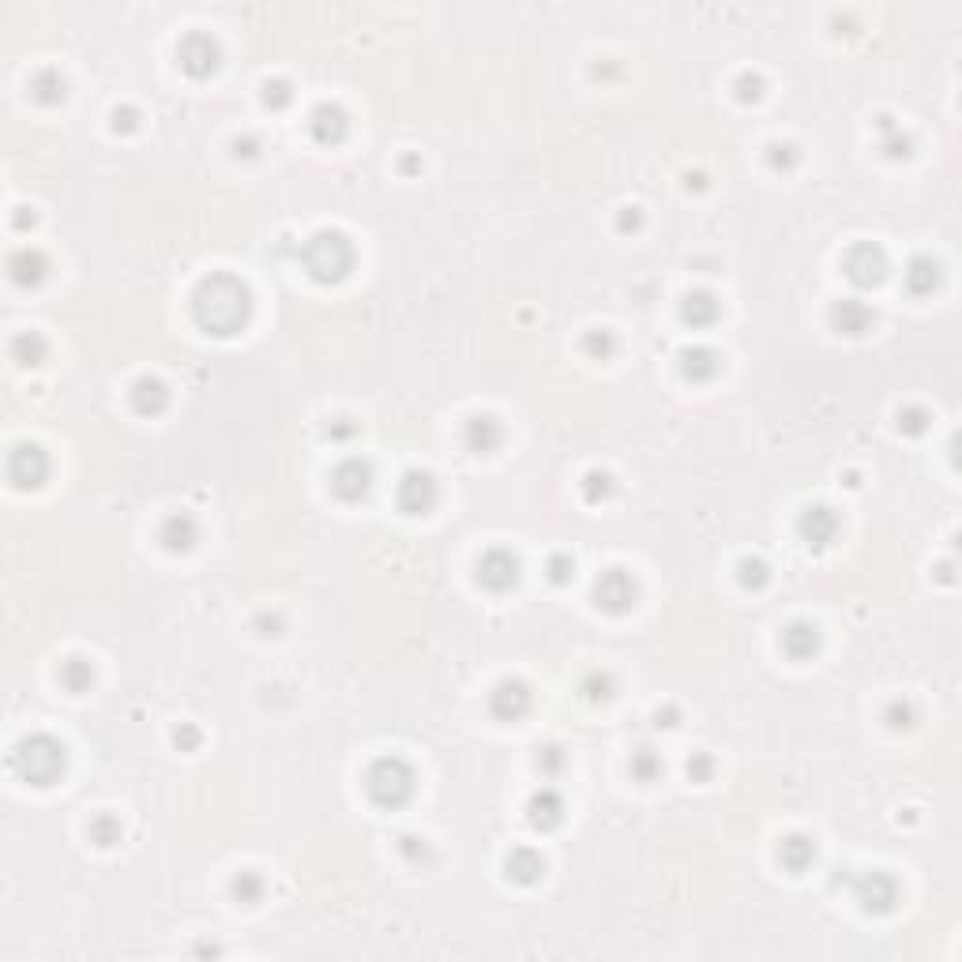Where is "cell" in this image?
<instances>
[{
  "label": "cell",
  "instance_id": "f1b7e54d",
  "mask_svg": "<svg viewBox=\"0 0 962 962\" xmlns=\"http://www.w3.org/2000/svg\"><path fill=\"white\" fill-rule=\"evenodd\" d=\"M57 681H61L64 692L83 696V692H91V684H94V666L87 662V658L72 654V658H68V662H61V669H57Z\"/></svg>",
  "mask_w": 962,
  "mask_h": 962
},
{
  "label": "cell",
  "instance_id": "d4e9b609",
  "mask_svg": "<svg viewBox=\"0 0 962 962\" xmlns=\"http://www.w3.org/2000/svg\"><path fill=\"white\" fill-rule=\"evenodd\" d=\"M158 542L166 545L170 553H188V549H196V542H200V527H196V519L188 512H177L162 523Z\"/></svg>",
  "mask_w": 962,
  "mask_h": 962
},
{
  "label": "cell",
  "instance_id": "e575fe53",
  "mask_svg": "<svg viewBox=\"0 0 962 962\" xmlns=\"http://www.w3.org/2000/svg\"><path fill=\"white\" fill-rule=\"evenodd\" d=\"M579 696L587 703H609L613 699V677L602 673V669H590L587 677L579 681Z\"/></svg>",
  "mask_w": 962,
  "mask_h": 962
},
{
  "label": "cell",
  "instance_id": "7c38bea8",
  "mask_svg": "<svg viewBox=\"0 0 962 962\" xmlns=\"http://www.w3.org/2000/svg\"><path fill=\"white\" fill-rule=\"evenodd\" d=\"M331 493L342 500V504H357L373 493V466L365 459H342L335 470H331Z\"/></svg>",
  "mask_w": 962,
  "mask_h": 962
},
{
  "label": "cell",
  "instance_id": "f6af8a7d",
  "mask_svg": "<svg viewBox=\"0 0 962 962\" xmlns=\"http://www.w3.org/2000/svg\"><path fill=\"white\" fill-rule=\"evenodd\" d=\"M136 128H140V113L136 109H113V132H136Z\"/></svg>",
  "mask_w": 962,
  "mask_h": 962
},
{
  "label": "cell",
  "instance_id": "30bf717a",
  "mask_svg": "<svg viewBox=\"0 0 962 962\" xmlns=\"http://www.w3.org/2000/svg\"><path fill=\"white\" fill-rule=\"evenodd\" d=\"M478 583L489 594H508V590L519 583V557L504 545H493L485 549L478 560Z\"/></svg>",
  "mask_w": 962,
  "mask_h": 962
},
{
  "label": "cell",
  "instance_id": "4dcf8cb0",
  "mask_svg": "<svg viewBox=\"0 0 962 962\" xmlns=\"http://www.w3.org/2000/svg\"><path fill=\"white\" fill-rule=\"evenodd\" d=\"M264 891H267L264 876H260V872H252V869L237 872V876H233V884H230L233 902H241V906H256V902L264 899Z\"/></svg>",
  "mask_w": 962,
  "mask_h": 962
},
{
  "label": "cell",
  "instance_id": "cb8c5ba5",
  "mask_svg": "<svg viewBox=\"0 0 962 962\" xmlns=\"http://www.w3.org/2000/svg\"><path fill=\"white\" fill-rule=\"evenodd\" d=\"M718 369H722V357H718V350H711V346H688V350H681L684 380H692V384H711L714 376H718Z\"/></svg>",
  "mask_w": 962,
  "mask_h": 962
},
{
  "label": "cell",
  "instance_id": "ffe728a7",
  "mask_svg": "<svg viewBox=\"0 0 962 962\" xmlns=\"http://www.w3.org/2000/svg\"><path fill=\"white\" fill-rule=\"evenodd\" d=\"M782 654L786 658H793V662H808L812 654L820 651V628L812 621H793V624H786V632H782Z\"/></svg>",
  "mask_w": 962,
  "mask_h": 962
},
{
  "label": "cell",
  "instance_id": "484cf974",
  "mask_svg": "<svg viewBox=\"0 0 962 962\" xmlns=\"http://www.w3.org/2000/svg\"><path fill=\"white\" fill-rule=\"evenodd\" d=\"M718 316H722V305H718V297L711 290H692L681 301V320L688 327H711L718 324Z\"/></svg>",
  "mask_w": 962,
  "mask_h": 962
},
{
  "label": "cell",
  "instance_id": "ba28073f",
  "mask_svg": "<svg viewBox=\"0 0 962 962\" xmlns=\"http://www.w3.org/2000/svg\"><path fill=\"white\" fill-rule=\"evenodd\" d=\"M177 61H181V68H185L192 79H207L218 72V64H222V46H218L215 34L207 31H192L181 38V46H177Z\"/></svg>",
  "mask_w": 962,
  "mask_h": 962
},
{
  "label": "cell",
  "instance_id": "9c48e42d",
  "mask_svg": "<svg viewBox=\"0 0 962 962\" xmlns=\"http://www.w3.org/2000/svg\"><path fill=\"white\" fill-rule=\"evenodd\" d=\"M854 899L865 914H891L899 906V880L884 869L861 872L854 880Z\"/></svg>",
  "mask_w": 962,
  "mask_h": 962
},
{
  "label": "cell",
  "instance_id": "52a82bcc",
  "mask_svg": "<svg viewBox=\"0 0 962 962\" xmlns=\"http://www.w3.org/2000/svg\"><path fill=\"white\" fill-rule=\"evenodd\" d=\"M49 451L42 444H16L8 451V481L16 489H42L49 478Z\"/></svg>",
  "mask_w": 962,
  "mask_h": 962
},
{
  "label": "cell",
  "instance_id": "f35d334b",
  "mask_svg": "<svg viewBox=\"0 0 962 962\" xmlns=\"http://www.w3.org/2000/svg\"><path fill=\"white\" fill-rule=\"evenodd\" d=\"M899 429L906 436H921L929 429V414L921 406H906V410H899Z\"/></svg>",
  "mask_w": 962,
  "mask_h": 962
},
{
  "label": "cell",
  "instance_id": "4316f807",
  "mask_svg": "<svg viewBox=\"0 0 962 962\" xmlns=\"http://www.w3.org/2000/svg\"><path fill=\"white\" fill-rule=\"evenodd\" d=\"M778 861L786 865L790 872H805L812 869V861H816V842H812V835H786L782 838V846H778Z\"/></svg>",
  "mask_w": 962,
  "mask_h": 962
},
{
  "label": "cell",
  "instance_id": "f907efd6",
  "mask_svg": "<svg viewBox=\"0 0 962 962\" xmlns=\"http://www.w3.org/2000/svg\"><path fill=\"white\" fill-rule=\"evenodd\" d=\"M357 433V425H354V421H346V418H339V425H331V429H327V436H331V440H346V436H354Z\"/></svg>",
  "mask_w": 962,
  "mask_h": 962
},
{
  "label": "cell",
  "instance_id": "83f0119b",
  "mask_svg": "<svg viewBox=\"0 0 962 962\" xmlns=\"http://www.w3.org/2000/svg\"><path fill=\"white\" fill-rule=\"evenodd\" d=\"M68 94V79L57 68H38L31 76V98L38 106H61Z\"/></svg>",
  "mask_w": 962,
  "mask_h": 962
},
{
  "label": "cell",
  "instance_id": "74e56055",
  "mask_svg": "<svg viewBox=\"0 0 962 962\" xmlns=\"http://www.w3.org/2000/svg\"><path fill=\"white\" fill-rule=\"evenodd\" d=\"M264 106L267 109H286L290 102H294V87H290V79H264Z\"/></svg>",
  "mask_w": 962,
  "mask_h": 962
},
{
  "label": "cell",
  "instance_id": "f546056e",
  "mask_svg": "<svg viewBox=\"0 0 962 962\" xmlns=\"http://www.w3.org/2000/svg\"><path fill=\"white\" fill-rule=\"evenodd\" d=\"M8 354H12V361H19V365H42L49 354V342L46 335H38V331H19L16 339L8 342Z\"/></svg>",
  "mask_w": 962,
  "mask_h": 962
},
{
  "label": "cell",
  "instance_id": "ee69618b",
  "mask_svg": "<svg viewBox=\"0 0 962 962\" xmlns=\"http://www.w3.org/2000/svg\"><path fill=\"white\" fill-rule=\"evenodd\" d=\"M714 775V760L707 756V752H692V760H688V778L692 782H711Z\"/></svg>",
  "mask_w": 962,
  "mask_h": 962
},
{
  "label": "cell",
  "instance_id": "816d5d0a",
  "mask_svg": "<svg viewBox=\"0 0 962 962\" xmlns=\"http://www.w3.org/2000/svg\"><path fill=\"white\" fill-rule=\"evenodd\" d=\"M654 718H658V726H677V722H673V718H677V711H673V707H666V711H658V714H654Z\"/></svg>",
  "mask_w": 962,
  "mask_h": 962
},
{
  "label": "cell",
  "instance_id": "2e32d148",
  "mask_svg": "<svg viewBox=\"0 0 962 962\" xmlns=\"http://www.w3.org/2000/svg\"><path fill=\"white\" fill-rule=\"evenodd\" d=\"M8 279L16 286H31V290L42 286L49 279V256L42 249H34V245H23V249L8 256Z\"/></svg>",
  "mask_w": 962,
  "mask_h": 962
},
{
  "label": "cell",
  "instance_id": "ac0fdd59",
  "mask_svg": "<svg viewBox=\"0 0 962 962\" xmlns=\"http://www.w3.org/2000/svg\"><path fill=\"white\" fill-rule=\"evenodd\" d=\"M902 279H906V290L914 297H929L944 286V267H940V260H932V256H914V260L906 264V271H902Z\"/></svg>",
  "mask_w": 962,
  "mask_h": 962
},
{
  "label": "cell",
  "instance_id": "5bb4252c",
  "mask_svg": "<svg viewBox=\"0 0 962 962\" xmlns=\"http://www.w3.org/2000/svg\"><path fill=\"white\" fill-rule=\"evenodd\" d=\"M838 530H842V523H838L835 508H827V504H808L797 519V534L808 549H827L838 538Z\"/></svg>",
  "mask_w": 962,
  "mask_h": 962
},
{
  "label": "cell",
  "instance_id": "836d02e7",
  "mask_svg": "<svg viewBox=\"0 0 962 962\" xmlns=\"http://www.w3.org/2000/svg\"><path fill=\"white\" fill-rule=\"evenodd\" d=\"M583 354L594 357V361H609L617 354V335L609 327H594V331L583 335Z\"/></svg>",
  "mask_w": 962,
  "mask_h": 962
},
{
  "label": "cell",
  "instance_id": "7dc6e473",
  "mask_svg": "<svg viewBox=\"0 0 962 962\" xmlns=\"http://www.w3.org/2000/svg\"><path fill=\"white\" fill-rule=\"evenodd\" d=\"M538 767H542L545 775H557L560 767H564V752H560L557 745L542 748V756H538Z\"/></svg>",
  "mask_w": 962,
  "mask_h": 962
},
{
  "label": "cell",
  "instance_id": "9a60e30c",
  "mask_svg": "<svg viewBox=\"0 0 962 962\" xmlns=\"http://www.w3.org/2000/svg\"><path fill=\"white\" fill-rule=\"evenodd\" d=\"M350 132V113L339 106V102H320V106L309 113V136L324 147H335V143L346 140Z\"/></svg>",
  "mask_w": 962,
  "mask_h": 962
},
{
  "label": "cell",
  "instance_id": "8992f818",
  "mask_svg": "<svg viewBox=\"0 0 962 962\" xmlns=\"http://www.w3.org/2000/svg\"><path fill=\"white\" fill-rule=\"evenodd\" d=\"M887 271H891V264H887V252L880 249V245H872V241H861V245H854V249L846 252V260H842V275L854 282L857 290H872V286H880V282L887 279Z\"/></svg>",
  "mask_w": 962,
  "mask_h": 962
},
{
  "label": "cell",
  "instance_id": "1f68e13d",
  "mask_svg": "<svg viewBox=\"0 0 962 962\" xmlns=\"http://www.w3.org/2000/svg\"><path fill=\"white\" fill-rule=\"evenodd\" d=\"M613 489H617V481H613L609 470H587L583 481H579V493H583L587 504H602V500H609L613 497Z\"/></svg>",
  "mask_w": 962,
  "mask_h": 962
},
{
  "label": "cell",
  "instance_id": "7402d4cb",
  "mask_svg": "<svg viewBox=\"0 0 962 962\" xmlns=\"http://www.w3.org/2000/svg\"><path fill=\"white\" fill-rule=\"evenodd\" d=\"M504 876L512 880V884H538L545 876V857L534 850V846H515L512 854L504 857Z\"/></svg>",
  "mask_w": 962,
  "mask_h": 962
},
{
  "label": "cell",
  "instance_id": "7bdbcfd3",
  "mask_svg": "<svg viewBox=\"0 0 962 962\" xmlns=\"http://www.w3.org/2000/svg\"><path fill=\"white\" fill-rule=\"evenodd\" d=\"M545 568H549V579H553V583H572V579H575V560L568 557V553L549 557V564H545Z\"/></svg>",
  "mask_w": 962,
  "mask_h": 962
},
{
  "label": "cell",
  "instance_id": "277c9868",
  "mask_svg": "<svg viewBox=\"0 0 962 962\" xmlns=\"http://www.w3.org/2000/svg\"><path fill=\"white\" fill-rule=\"evenodd\" d=\"M414 790H418V775L403 756H380L365 771V797L384 812L403 808L414 797Z\"/></svg>",
  "mask_w": 962,
  "mask_h": 962
},
{
  "label": "cell",
  "instance_id": "bcb514c9",
  "mask_svg": "<svg viewBox=\"0 0 962 962\" xmlns=\"http://www.w3.org/2000/svg\"><path fill=\"white\" fill-rule=\"evenodd\" d=\"M173 741H177L181 752H192V748L200 745V730H196L192 722H181V730H173Z\"/></svg>",
  "mask_w": 962,
  "mask_h": 962
},
{
  "label": "cell",
  "instance_id": "6da1fadb",
  "mask_svg": "<svg viewBox=\"0 0 962 962\" xmlns=\"http://www.w3.org/2000/svg\"><path fill=\"white\" fill-rule=\"evenodd\" d=\"M252 316V290L230 271H215L192 290V320L207 335H237Z\"/></svg>",
  "mask_w": 962,
  "mask_h": 962
},
{
  "label": "cell",
  "instance_id": "e0dca14e",
  "mask_svg": "<svg viewBox=\"0 0 962 962\" xmlns=\"http://www.w3.org/2000/svg\"><path fill=\"white\" fill-rule=\"evenodd\" d=\"M527 823L534 831H557L564 823V797H560L553 786H542L538 793H530L527 801Z\"/></svg>",
  "mask_w": 962,
  "mask_h": 962
},
{
  "label": "cell",
  "instance_id": "60d3db41",
  "mask_svg": "<svg viewBox=\"0 0 962 962\" xmlns=\"http://www.w3.org/2000/svg\"><path fill=\"white\" fill-rule=\"evenodd\" d=\"M887 726H891V730H910V726H914V703L895 699V703L887 707Z\"/></svg>",
  "mask_w": 962,
  "mask_h": 962
},
{
  "label": "cell",
  "instance_id": "b9f144b4",
  "mask_svg": "<svg viewBox=\"0 0 962 962\" xmlns=\"http://www.w3.org/2000/svg\"><path fill=\"white\" fill-rule=\"evenodd\" d=\"M733 87H737V98H741V102H760L763 98V79L756 76V72H741Z\"/></svg>",
  "mask_w": 962,
  "mask_h": 962
},
{
  "label": "cell",
  "instance_id": "7a4b0ae2",
  "mask_svg": "<svg viewBox=\"0 0 962 962\" xmlns=\"http://www.w3.org/2000/svg\"><path fill=\"white\" fill-rule=\"evenodd\" d=\"M301 264L309 271L312 282L320 286H339V282L350 279V271L357 264V249L354 241L339 230H316L301 245Z\"/></svg>",
  "mask_w": 962,
  "mask_h": 962
},
{
  "label": "cell",
  "instance_id": "d6a6232c",
  "mask_svg": "<svg viewBox=\"0 0 962 962\" xmlns=\"http://www.w3.org/2000/svg\"><path fill=\"white\" fill-rule=\"evenodd\" d=\"M87 835H91L94 846H102V850H109L113 842H121V820L113 816V812H98L91 823H87Z\"/></svg>",
  "mask_w": 962,
  "mask_h": 962
},
{
  "label": "cell",
  "instance_id": "4fadbf2b",
  "mask_svg": "<svg viewBox=\"0 0 962 962\" xmlns=\"http://www.w3.org/2000/svg\"><path fill=\"white\" fill-rule=\"evenodd\" d=\"M395 500L406 515H429L440 500V489H436V478L429 470H406L399 489H395Z\"/></svg>",
  "mask_w": 962,
  "mask_h": 962
},
{
  "label": "cell",
  "instance_id": "c3c4849f",
  "mask_svg": "<svg viewBox=\"0 0 962 962\" xmlns=\"http://www.w3.org/2000/svg\"><path fill=\"white\" fill-rule=\"evenodd\" d=\"M233 155H237V158H256V155H260V140H256V136H237V140H233Z\"/></svg>",
  "mask_w": 962,
  "mask_h": 962
},
{
  "label": "cell",
  "instance_id": "603a6c76",
  "mask_svg": "<svg viewBox=\"0 0 962 962\" xmlns=\"http://www.w3.org/2000/svg\"><path fill=\"white\" fill-rule=\"evenodd\" d=\"M500 440H504V429H500V421L493 418V414H474V418L466 421L463 444L474 451V455H489V451H497Z\"/></svg>",
  "mask_w": 962,
  "mask_h": 962
},
{
  "label": "cell",
  "instance_id": "ab89813d",
  "mask_svg": "<svg viewBox=\"0 0 962 962\" xmlns=\"http://www.w3.org/2000/svg\"><path fill=\"white\" fill-rule=\"evenodd\" d=\"M767 162H771V170H793L797 166V147L793 143H771L767 147Z\"/></svg>",
  "mask_w": 962,
  "mask_h": 962
},
{
  "label": "cell",
  "instance_id": "5b68a950",
  "mask_svg": "<svg viewBox=\"0 0 962 962\" xmlns=\"http://www.w3.org/2000/svg\"><path fill=\"white\" fill-rule=\"evenodd\" d=\"M639 602V583L628 568H606L594 579V606L609 617H624Z\"/></svg>",
  "mask_w": 962,
  "mask_h": 962
},
{
  "label": "cell",
  "instance_id": "8d00e7d4",
  "mask_svg": "<svg viewBox=\"0 0 962 962\" xmlns=\"http://www.w3.org/2000/svg\"><path fill=\"white\" fill-rule=\"evenodd\" d=\"M658 775H662L658 752H654V748H639L636 756H632V778H636V782H654Z\"/></svg>",
  "mask_w": 962,
  "mask_h": 962
},
{
  "label": "cell",
  "instance_id": "d6986e66",
  "mask_svg": "<svg viewBox=\"0 0 962 962\" xmlns=\"http://www.w3.org/2000/svg\"><path fill=\"white\" fill-rule=\"evenodd\" d=\"M831 324H835V331H842V335H865V331L876 324V312H872V305H865L861 297H846V301H835Z\"/></svg>",
  "mask_w": 962,
  "mask_h": 962
},
{
  "label": "cell",
  "instance_id": "3957f363",
  "mask_svg": "<svg viewBox=\"0 0 962 962\" xmlns=\"http://www.w3.org/2000/svg\"><path fill=\"white\" fill-rule=\"evenodd\" d=\"M8 767L27 786H53L64 775V767H68V748L57 737H49V733H31V737H23L12 748Z\"/></svg>",
  "mask_w": 962,
  "mask_h": 962
},
{
  "label": "cell",
  "instance_id": "d590c367",
  "mask_svg": "<svg viewBox=\"0 0 962 962\" xmlns=\"http://www.w3.org/2000/svg\"><path fill=\"white\" fill-rule=\"evenodd\" d=\"M737 583L745 590H763L767 583H771V568H767V560L760 557H745L741 564H737Z\"/></svg>",
  "mask_w": 962,
  "mask_h": 962
},
{
  "label": "cell",
  "instance_id": "8fae6325",
  "mask_svg": "<svg viewBox=\"0 0 962 962\" xmlns=\"http://www.w3.org/2000/svg\"><path fill=\"white\" fill-rule=\"evenodd\" d=\"M530 707H534V692H530V684L519 681V677L500 681L497 688H493V696H489V714H493L497 722H523L530 714Z\"/></svg>",
  "mask_w": 962,
  "mask_h": 962
},
{
  "label": "cell",
  "instance_id": "44dd1931",
  "mask_svg": "<svg viewBox=\"0 0 962 962\" xmlns=\"http://www.w3.org/2000/svg\"><path fill=\"white\" fill-rule=\"evenodd\" d=\"M128 399H132V410H136V414L158 418V414L170 406V388H166L158 376H140V380L132 384V391H128Z\"/></svg>",
  "mask_w": 962,
  "mask_h": 962
},
{
  "label": "cell",
  "instance_id": "681fc988",
  "mask_svg": "<svg viewBox=\"0 0 962 962\" xmlns=\"http://www.w3.org/2000/svg\"><path fill=\"white\" fill-rule=\"evenodd\" d=\"M617 226H621V230H639V226H643V215H639V207H624L621 218H617Z\"/></svg>",
  "mask_w": 962,
  "mask_h": 962
}]
</instances>
